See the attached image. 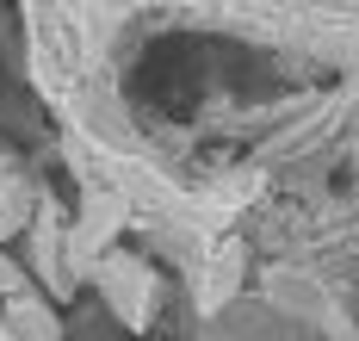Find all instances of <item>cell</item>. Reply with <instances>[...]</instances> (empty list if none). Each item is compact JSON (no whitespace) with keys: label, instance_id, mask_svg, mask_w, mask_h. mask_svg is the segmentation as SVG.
Listing matches in <instances>:
<instances>
[{"label":"cell","instance_id":"1","mask_svg":"<svg viewBox=\"0 0 359 341\" xmlns=\"http://www.w3.org/2000/svg\"><path fill=\"white\" fill-rule=\"evenodd\" d=\"M93 279H100V292L118 304V316L124 323H143V304H149V273L130 255H106V261L93 267Z\"/></svg>","mask_w":359,"mask_h":341},{"label":"cell","instance_id":"2","mask_svg":"<svg viewBox=\"0 0 359 341\" xmlns=\"http://www.w3.org/2000/svg\"><path fill=\"white\" fill-rule=\"evenodd\" d=\"M124 224V199H87V218H81V229L69 236V255H74V267H93V255H100V242H106L111 229Z\"/></svg>","mask_w":359,"mask_h":341},{"label":"cell","instance_id":"3","mask_svg":"<svg viewBox=\"0 0 359 341\" xmlns=\"http://www.w3.org/2000/svg\"><path fill=\"white\" fill-rule=\"evenodd\" d=\"M6 335L13 341H62V323L50 316V304L32 298V292H19V298H6Z\"/></svg>","mask_w":359,"mask_h":341},{"label":"cell","instance_id":"4","mask_svg":"<svg viewBox=\"0 0 359 341\" xmlns=\"http://www.w3.org/2000/svg\"><path fill=\"white\" fill-rule=\"evenodd\" d=\"M236 273H242V248H236V242H223V248H217V261H211V279H205V310L223 304V292L236 286Z\"/></svg>","mask_w":359,"mask_h":341},{"label":"cell","instance_id":"5","mask_svg":"<svg viewBox=\"0 0 359 341\" xmlns=\"http://www.w3.org/2000/svg\"><path fill=\"white\" fill-rule=\"evenodd\" d=\"M19 292H25V273L6 261V255H0V298H19Z\"/></svg>","mask_w":359,"mask_h":341}]
</instances>
